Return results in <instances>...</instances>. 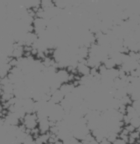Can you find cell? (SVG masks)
Returning a JSON list of instances; mask_svg holds the SVG:
<instances>
[{"mask_svg":"<svg viewBox=\"0 0 140 144\" xmlns=\"http://www.w3.org/2000/svg\"><path fill=\"white\" fill-rule=\"evenodd\" d=\"M22 123L25 126L27 129L33 130L38 127V123H39V119L36 113L33 114H27L25 117L24 118Z\"/></svg>","mask_w":140,"mask_h":144,"instance_id":"cell-1","label":"cell"},{"mask_svg":"<svg viewBox=\"0 0 140 144\" xmlns=\"http://www.w3.org/2000/svg\"><path fill=\"white\" fill-rule=\"evenodd\" d=\"M70 77H71V73L67 70V68L59 69L56 73V78L62 84L63 83H70Z\"/></svg>","mask_w":140,"mask_h":144,"instance_id":"cell-2","label":"cell"},{"mask_svg":"<svg viewBox=\"0 0 140 144\" xmlns=\"http://www.w3.org/2000/svg\"><path fill=\"white\" fill-rule=\"evenodd\" d=\"M91 67L86 64V60L78 63L77 67V73L81 76H88L91 73Z\"/></svg>","mask_w":140,"mask_h":144,"instance_id":"cell-3","label":"cell"},{"mask_svg":"<svg viewBox=\"0 0 140 144\" xmlns=\"http://www.w3.org/2000/svg\"><path fill=\"white\" fill-rule=\"evenodd\" d=\"M38 128L39 131H40V134H45L49 132L50 129V122L49 121V118L39 120Z\"/></svg>","mask_w":140,"mask_h":144,"instance_id":"cell-4","label":"cell"},{"mask_svg":"<svg viewBox=\"0 0 140 144\" xmlns=\"http://www.w3.org/2000/svg\"><path fill=\"white\" fill-rule=\"evenodd\" d=\"M86 64L91 68H99L102 62L97 56H89V57L86 59Z\"/></svg>","mask_w":140,"mask_h":144,"instance_id":"cell-5","label":"cell"},{"mask_svg":"<svg viewBox=\"0 0 140 144\" xmlns=\"http://www.w3.org/2000/svg\"><path fill=\"white\" fill-rule=\"evenodd\" d=\"M34 101L33 99H26L24 101V109L27 114H33L34 112Z\"/></svg>","mask_w":140,"mask_h":144,"instance_id":"cell-6","label":"cell"},{"mask_svg":"<svg viewBox=\"0 0 140 144\" xmlns=\"http://www.w3.org/2000/svg\"><path fill=\"white\" fill-rule=\"evenodd\" d=\"M64 98H65V95L63 94L62 92L60 89H57L51 94L50 101H52L54 104H56V105H60L61 102L64 99Z\"/></svg>","mask_w":140,"mask_h":144,"instance_id":"cell-7","label":"cell"},{"mask_svg":"<svg viewBox=\"0 0 140 144\" xmlns=\"http://www.w3.org/2000/svg\"><path fill=\"white\" fill-rule=\"evenodd\" d=\"M75 86L74 85L73 83H63V84L60 88V90H61L64 95H66L70 93H72Z\"/></svg>","mask_w":140,"mask_h":144,"instance_id":"cell-8","label":"cell"},{"mask_svg":"<svg viewBox=\"0 0 140 144\" xmlns=\"http://www.w3.org/2000/svg\"><path fill=\"white\" fill-rule=\"evenodd\" d=\"M102 64L106 67V68L107 70L113 69V68H115V67H118L117 64H116V62H115V61L112 57H108L107 59H106L105 61L102 62Z\"/></svg>","mask_w":140,"mask_h":144,"instance_id":"cell-9","label":"cell"},{"mask_svg":"<svg viewBox=\"0 0 140 144\" xmlns=\"http://www.w3.org/2000/svg\"><path fill=\"white\" fill-rule=\"evenodd\" d=\"M30 64V61H29V58L26 57H23L21 58H19L18 59V64H17V67L19 68H20L21 70L23 68H25L26 66H28Z\"/></svg>","mask_w":140,"mask_h":144,"instance_id":"cell-10","label":"cell"},{"mask_svg":"<svg viewBox=\"0 0 140 144\" xmlns=\"http://www.w3.org/2000/svg\"><path fill=\"white\" fill-rule=\"evenodd\" d=\"M1 90L3 91V93H6V94H14V86L13 83H8L6 85H3L1 86Z\"/></svg>","mask_w":140,"mask_h":144,"instance_id":"cell-11","label":"cell"},{"mask_svg":"<svg viewBox=\"0 0 140 144\" xmlns=\"http://www.w3.org/2000/svg\"><path fill=\"white\" fill-rule=\"evenodd\" d=\"M119 137V134L114 132V131H108V133H107V139L108 140V142L111 143V144H113L116 140Z\"/></svg>","mask_w":140,"mask_h":144,"instance_id":"cell-12","label":"cell"},{"mask_svg":"<svg viewBox=\"0 0 140 144\" xmlns=\"http://www.w3.org/2000/svg\"><path fill=\"white\" fill-rule=\"evenodd\" d=\"M54 6H55L54 1H50V0H43V1H41V8L45 10L49 9Z\"/></svg>","mask_w":140,"mask_h":144,"instance_id":"cell-13","label":"cell"},{"mask_svg":"<svg viewBox=\"0 0 140 144\" xmlns=\"http://www.w3.org/2000/svg\"><path fill=\"white\" fill-rule=\"evenodd\" d=\"M130 124L133 127H135L136 129H138V128L140 127V117L138 116V117H135V118L131 119Z\"/></svg>","mask_w":140,"mask_h":144,"instance_id":"cell-14","label":"cell"},{"mask_svg":"<svg viewBox=\"0 0 140 144\" xmlns=\"http://www.w3.org/2000/svg\"><path fill=\"white\" fill-rule=\"evenodd\" d=\"M14 97V94H6V93H2L1 98H2V101L3 102H8L11 99H13Z\"/></svg>","mask_w":140,"mask_h":144,"instance_id":"cell-15","label":"cell"},{"mask_svg":"<svg viewBox=\"0 0 140 144\" xmlns=\"http://www.w3.org/2000/svg\"><path fill=\"white\" fill-rule=\"evenodd\" d=\"M129 137H131L132 138H133V139L137 140V141H138V140L140 138V132H139V131H138L137 130H136V131H133V132L130 133Z\"/></svg>","mask_w":140,"mask_h":144,"instance_id":"cell-16","label":"cell"},{"mask_svg":"<svg viewBox=\"0 0 140 144\" xmlns=\"http://www.w3.org/2000/svg\"><path fill=\"white\" fill-rule=\"evenodd\" d=\"M130 121H131V118L127 114L124 115V116H123V119H122V122L124 123V126H127V125H129Z\"/></svg>","mask_w":140,"mask_h":144,"instance_id":"cell-17","label":"cell"},{"mask_svg":"<svg viewBox=\"0 0 140 144\" xmlns=\"http://www.w3.org/2000/svg\"><path fill=\"white\" fill-rule=\"evenodd\" d=\"M11 83L10 82V79L9 78V77H8V76H7V77H4V78H1V86L6 85V84H8V83Z\"/></svg>","mask_w":140,"mask_h":144,"instance_id":"cell-18","label":"cell"},{"mask_svg":"<svg viewBox=\"0 0 140 144\" xmlns=\"http://www.w3.org/2000/svg\"><path fill=\"white\" fill-rule=\"evenodd\" d=\"M124 128L125 129H127V131H129V133H132V132H133L134 131H136L137 129H136L135 127H133V126L131 125V124H129V125H127V126H124Z\"/></svg>","mask_w":140,"mask_h":144,"instance_id":"cell-19","label":"cell"},{"mask_svg":"<svg viewBox=\"0 0 140 144\" xmlns=\"http://www.w3.org/2000/svg\"><path fill=\"white\" fill-rule=\"evenodd\" d=\"M113 144H127L126 142H124V141H123V140L122 139H121V138H118L117 140H116V142L113 143Z\"/></svg>","mask_w":140,"mask_h":144,"instance_id":"cell-20","label":"cell"},{"mask_svg":"<svg viewBox=\"0 0 140 144\" xmlns=\"http://www.w3.org/2000/svg\"><path fill=\"white\" fill-rule=\"evenodd\" d=\"M100 144H111V143L108 142V140H107V139L105 137V138H103L101 142H100Z\"/></svg>","mask_w":140,"mask_h":144,"instance_id":"cell-21","label":"cell"},{"mask_svg":"<svg viewBox=\"0 0 140 144\" xmlns=\"http://www.w3.org/2000/svg\"><path fill=\"white\" fill-rule=\"evenodd\" d=\"M89 144H100V142H99L98 141H97V140H96V138H95V139L92 140L91 142H90Z\"/></svg>","mask_w":140,"mask_h":144,"instance_id":"cell-22","label":"cell"},{"mask_svg":"<svg viewBox=\"0 0 140 144\" xmlns=\"http://www.w3.org/2000/svg\"><path fill=\"white\" fill-rule=\"evenodd\" d=\"M54 144H65V143H64V142L61 141V140H58V141H57V142H55Z\"/></svg>","mask_w":140,"mask_h":144,"instance_id":"cell-23","label":"cell"},{"mask_svg":"<svg viewBox=\"0 0 140 144\" xmlns=\"http://www.w3.org/2000/svg\"><path fill=\"white\" fill-rule=\"evenodd\" d=\"M135 144H139V143H138V142H136V143H135Z\"/></svg>","mask_w":140,"mask_h":144,"instance_id":"cell-24","label":"cell"}]
</instances>
